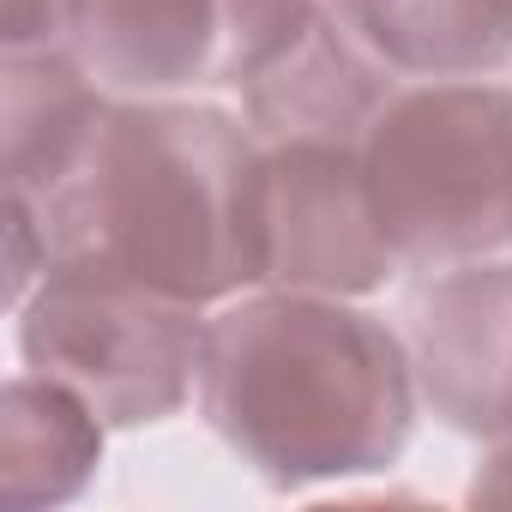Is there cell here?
<instances>
[{
	"label": "cell",
	"instance_id": "6da1fadb",
	"mask_svg": "<svg viewBox=\"0 0 512 512\" xmlns=\"http://www.w3.org/2000/svg\"><path fill=\"white\" fill-rule=\"evenodd\" d=\"M260 163L247 121L211 103L109 97L61 181L25 199L49 266H103L193 308L260 290Z\"/></svg>",
	"mask_w": 512,
	"mask_h": 512
},
{
	"label": "cell",
	"instance_id": "7a4b0ae2",
	"mask_svg": "<svg viewBox=\"0 0 512 512\" xmlns=\"http://www.w3.org/2000/svg\"><path fill=\"white\" fill-rule=\"evenodd\" d=\"M416 398L404 332L350 308V296L260 290L205 320L199 416L272 488L398 464Z\"/></svg>",
	"mask_w": 512,
	"mask_h": 512
},
{
	"label": "cell",
	"instance_id": "3957f363",
	"mask_svg": "<svg viewBox=\"0 0 512 512\" xmlns=\"http://www.w3.org/2000/svg\"><path fill=\"white\" fill-rule=\"evenodd\" d=\"M362 175L398 266H464L512 247V91L398 85L362 133Z\"/></svg>",
	"mask_w": 512,
	"mask_h": 512
},
{
	"label": "cell",
	"instance_id": "277c9868",
	"mask_svg": "<svg viewBox=\"0 0 512 512\" xmlns=\"http://www.w3.org/2000/svg\"><path fill=\"white\" fill-rule=\"evenodd\" d=\"M13 314L25 368L79 392L109 428L163 422L187 404V392H199L205 308L181 296L103 266L55 260Z\"/></svg>",
	"mask_w": 512,
	"mask_h": 512
},
{
	"label": "cell",
	"instance_id": "5b68a950",
	"mask_svg": "<svg viewBox=\"0 0 512 512\" xmlns=\"http://www.w3.org/2000/svg\"><path fill=\"white\" fill-rule=\"evenodd\" d=\"M260 290L368 296L398 272V253L374 217L362 145L290 139L260 163Z\"/></svg>",
	"mask_w": 512,
	"mask_h": 512
},
{
	"label": "cell",
	"instance_id": "8992f818",
	"mask_svg": "<svg viewBox=\"0 0 512 512\" xmlns=\"http://www.w3.org/2000/svg\"><path fill=\"white\" fill-rule=\"evenodd\" d=\"M404 350L422 404L470 440L512 434V260L440 266L404 302Z\"/></svg>",
	"mask_w": 512,
	"mask_h": 512
},
{
	"label": "cell",
	"instance_id": "52a82bcc",
	"mask_svg": "<svg viewBox=\"0 0 512 512\" xmlns=\"http://www.w3.org/2000/svg\"><path fill=\"white\" fill-rule=\"evenodd\" d=\"M398 91V73L362 43V31L332 7L260 73L241 85V121L260 145H290V139H338L362 145L368 121L380 103Z\"/></svg>",
	"mask_w": 512,
	"mask_h": 512
},
{
	"label": "cell",
	"instance_id": "ba28073f",
	"mask_svg": "<svg viewBox=\"0 0 512 512\" xmlns=\"http://www.w3.org/2000/svg\"><path fill=\"white\" fill-rule=\"evenodd\" d=\"M67 55L109 97L223 85L229 0H67Z\"/></svg>",
	"mask_w": 512,
	"mask_h": 512
},
{
	"label": "cell",
	"instance_id": "9c48e42d",
	"mask_svg": "<svg viewBox=\"0 0 512 512\" xmlns=\"http://www.w3.org/2000/svg\"><path fill=\"white\" fill-rule=\"evenodd\" d=\"M103 416L49 374H19L0 392V500L13 512L73 500L103 464Z\"/></svg>",
	"mask_w": 512,
	"mask_h": 512
},
{
	"label": "cell",
	"instance_id": "30bf717a",
	"mask_svg": "<svg viewBox=\"0 0 512 512\" xmlns=\"http://www.w3.org/2000/svg\"><path fill=\"white\" fill-rule=\"evenodd\" d=\"M109 91L67 55H7L0 67V157H7V193H49L73 151L85 145L91 121L103 115Z\"/></svg>",
	"mask_w": 512,
	"mask_h": 512
},
{
	"label": "cell",
	"instance_id": "8fae6325",
	"mask_svg": "<svg viewBox=\"0 0 512 512\" xmlns=\"http://www.w3.org/2000/svg\"><path fill=\"white\" fill-rule=\"evenodd\" d=\"M398 79H488L512 61V0H338Z\"/></svg>",
	"mask_w": 512,
	"mask_h": 512
},
{
	"label": "cell",
	"instance_id": "7c38bea8",
	"mask_svg": "<svg viewBox=\"0 0 512 512\" xmlns=\"http://www.w3.org/2000/svg\"><path fill=\"white\" fill-rule=\"evenodd\" d=\"M0 49L7 55L67 49V0H0Z\"/></svg>",
	"mask_w": 512,
	"mask_h": 512
},
{
	"label": "cell",
	"instance_id": "4fadbf2b",
	"mask_svg": "<svg viewBox=\"0 0 512 512\" xmlns=\"http://www.w3.org/2000/svg\"><path fill=\"white\" fill-rule=\"evenodd\" d=\"M470 500H488V506H512V434L494 440V452L482 458L476 482H470Z\"/></svg>",
	"mask_w": 512,
	"mask_h": 512
}]
</instances>
